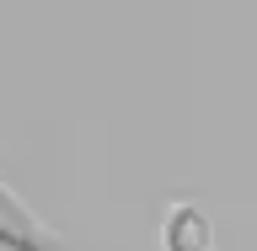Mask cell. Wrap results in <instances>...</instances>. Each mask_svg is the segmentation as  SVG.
<instances>
[{
	"mask_svg": "<svg viewBox=\"0 0 257 251\" xmlns=\"http://www.w3.org/2000/svg\"><path fill=\"white\" fill-rule=\"evenodd\" d=\"M161 246L166 251H214V230H209L204 208L177 203L172 214H166V224H161Z\"/></svg>",
	"mask_w": 257,
	"mask_h": 251,
	"instance_id": "6da1fadb",
	"label": "cell"
}]
</instances>
